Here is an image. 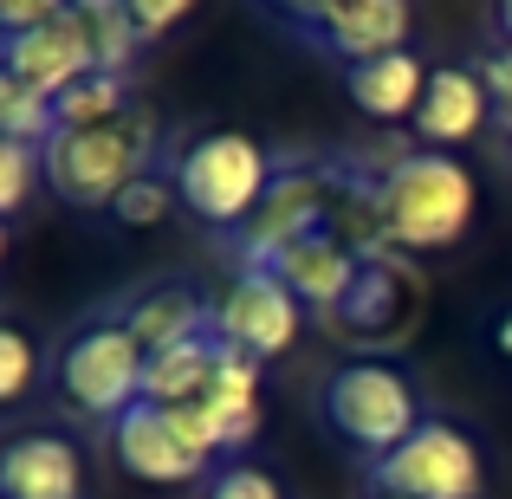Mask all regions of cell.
I'll list each match as a JSON object with an SVG mask.
<instances>
[{
	"mask_svg": "<svg viewBox=\"0 0 512 499\" xmlns=\"http://www.w3.org/2000/svg\"><path fill=\"white\" fill-rule=\"evenodd\" d=\"M124 325H130V337L143 344V357H163V350H175V344L214 337V331H208V305H201L188 286H156V292H143V299L124 312Z\"/></svg>",
	"mask_w": 512,
	"mask_h": 499,
	"instance_id": "cell-17",
	"label": "cell"
},
{
	"mask_svg": "<svg viewBox=\"0 0 512 499\" xmlns=\"http://www.w3.org/2000/svg\"><path fill=\"white\" fill-rule=\"evenodd\" d=\"M214 357H221V337H195V344H175L163 357H150V370H143V402H156V409L201 402L208 396V376H214Z\"/></svg>",
	"mask_w": 512,
	"mask_h": 499,
	"instance_id": "cell-19",
	"label": "cell"
},
{
	"mask_svg": "<svg viewBox=\"0 0 512 499\" xmlns=\"http://www.w3.org/2000/svg\"><path fill=\"white\" fill-rule=\"evenodd\" d=\"M59 137V117H52V98L0 78V143H26V150H46Z\"/></svg>",
	"mask_w": 512,
	"mask_h": 499,
	"instance_id": "cell-22",
	"label": "cell"
},
{
	"mask_svg": "<svg viewBox=\"0 0 512 499\" xmlns=\"http://www.w3.org/2000/svg\"><path fill=\"white\" fill-rule=\"evenodd\" d=\"M0 493L7 499H78L85 467L65 435H13L0 448Z\"/></svg>",
	"mask_w": 512,
	"mask_h": 499,
	"instance_id": "cell-13",
	"label": "cell"
},
{
	"mask_svg": "<svg viewBox=\"0 0 512 499\" xmlns=\"http://www.w3.org/2000/svg\"><path fill=\"white\" fill-rule=\"evenodd\" d=\"M273 182L279 175L266 163V150L240 130H208L175 163V195L201 227H247Z\"/></svg>",
	"mask_w": 512,
	"mask_h": 499,
	"instance_id": "cell-3",
	"label": "cell"
},
{
	"mask_svg": "<svg viewBox=\"0 0 512 499\" xmlns=\"http://www.w3.org/2000/svg\"><path fill=\"white\" fill-rule=\"evenodd\" d=\"M299 312L305 305L286 292V279H279L273 266H253V273H240L234 286H227V299L214 305V337L247 350V357H279V350H292V337H299Z\"/></svg>",
	"mask_w": 512,
	"mask_h": 499,
	"instance_id": "cell-9",
	"label": "cell"
},
{
	"mask_svg": "<svg viewBox=\"0 0 512 499\" xmlns=\"http://www.w3.org/2000/svg\"><path fill=\"white\" fill-rule=\"evenodd\" d=\"M376 201H383V221H389L396 247L435 253V247H454L467 234L480 188L454 156H396L383 188H376Z\"/></svg>",
	"mask_w": 512,
	"mask_h": 499,
	"instance_id": "cell-2",
	"label": "cell"
},
{
	"mask_svg": "<svg viewBox=\"0 0 512 499\" xmlns=\"http://www.w3.org/2000/svg\"><path fill=\"white\" fill-rule=\"evenodd\" d=\"M33 175H46V169H39V150H26V143H0V214L26 208Z\"/></svg>",
	"mask_w": 512,
	"mask_h": 499,
	"instance_id": "cell-24",
	"label": "cell"
},
{
	"mask_svg": "<svg viewBox=\"0 0 512 499\" xmlns=\"http://www.w3.org/2000/svg\"><path fill=\"white\" fill-rule=\"evenodd\" d=\"M26 383H33V337H26L20 325L0 331V396H26Z\"/></svg>",
	"mask_w": 512,
	"mask_h": 499,
	"instance_id": "cell-26",
	"label": "cell"
},
{
	"mask_svg": "<svg viewBox=\"0 0 512 499\" xmlns=\"http://www.w3.org/2000/svg\"><path fill=\"white\" fill-rule=\"evenodd\" d=\"M214 409V422H221L227 448H247L253 428H260V357H247V350L221 344V357H214V376H208V396H201Z\"/></svg>",
	"mask_w": 512,
	"mask_h": 499,
	"instance_id": "cell-18",
	"label": "cell"
},
{
	"mask_svg": "<svg viewBox=\"0 0 512 499\" xmlns=\"http://www.w3.org/2000/svg\"><path fill=\"white\" fill-rule=\"evenodd\" d=\"M428 78H435V72H428L415 52H389V59L350 65V72H344V91H350V104H357L363 117L396 124V117H415V111H422Z\"/></svg>",
	"mask_w": 512,
	"mask_h": 499,
	"instance_id": "cell-15",
	"label": "cell"
},
{
	"mask_svg": "<svg viewBox=\"0 0 512 499\" xmlns=\"http://www.w3.org/2000/svg\"><path fill=\"white\" fill-rule=\"evenodd\" d=\"M493 344H500V357H512V312L500 318V331H493Z\"/></svg>",
	"mask_w": 512,
	"mask_h": 499,
	"instance_id": "cell-30",
	"label": "cell"
},
{
	"mask_svg": "<svg viewBox=\"0 0 512 499\" xmlns=\"http://www.w3.org/2000/svg\"><path fill=\"white\" fill-rule=\"evenodd\" d=\"M150 150H156V117L130 104L104 130H59L39 150V169L65 208H117V195L137 175H150Z\"/></svg>",
	"mask_w": 512,
	"mask_h": 499,
	"instance_id": "cell-1",
	"label": "cell"
},
{
	"mask_svg": "<svg viewBox=\"0 0 512 499\" xmlns=\"http://www.w3.org/2000/svg\"><path fill=\"white\" fill-rule=\"evenodd\" d=\"M487 85H480V72H461V65H441L435 78H428V98L422 111H415V130H422L428 143H467L480 137V124H487Z\"/></svg>",
	"mask_w": 512,
	"mask_h": 499,
	"instance_id": "cell-16",
	"label": "cell"
},
{
	"mask_svg": "<svg viewBox=\"0 0 512 499\" xmlns=\"http://www.w3.org/2000/svg\"><path fill=\"white\" fill-rule=\"evenodd\" d=\"M500 33H506V46H512V0L500 7Z\"/></svg>",
	"mask_w": 512,
	"mask_h": 499,
	"instance_id": "cell-31",
	"label": "cell"
},
{
	"mask_svg": "<svg viewBox=\"0 0 512 499\" xmlns=\"http://www.w3.org/2000/svg\"><path fill=\"white\" fill-rule=\"evenodd\" d=\"M111 441H117V461L137 480H150V487H188V480L208 467L182 448V435L169 428V415L156 409V402H137V409L111 428Z\"/></svg>",
	"mask_w": 512,
	"mask_h": 499,
	"instance_id": "cell-14",
	"label": "cell"
},
{
	"mask_svg": "<svg viewBox=\"0 0 512 499\" xmlns=\"http://www.w3.org/2000/svg\"><path fill=\"white\" fill-rule=\"evenodd\" d=\"M208 499H286V493H279V480L266 474V467L234 461V467H221V474H214Z\"/></svg>",
	"mask_w": 512,
	"mask_h": 499,
	"instance_id": "cell-25",
	"label": "cell"
},
{
	"mask_svg": "<svg viewBox=\"0 0 512 499\" xmlns=\"http://www.w3.org/2000/svg\"><path fill=\"white\" fill-rule=\"evenodd\" d=\"M72 26L85 33L98 72H117V78L130 72V59H137V46H143L130 7H117V0H78V7H72Z\"/></svg>",
	"mask_w": 512,
	"mask_h": 499,
	"instance_id": "cell-20",
	"label": "cell"
},
{
	"mask_svg": "<svg viewBox=\"0 0 512 499\" xmlns=\"http://www.w3.org/2000/svg\"><path fill=\"white\" fill-rule=\"evenodd\" d=\"M480 85H487L493 104H506V111H512V46L487 52V65H480Z\"/></svg>",
	"mask_w": 512,
	"mask_h": 499,
	"instance_id": "cell-29",
	"label": "cell"
},
{
	"mask_svg": "<svg viewBox=\"0 0 512 499\" xmlns=\"http://www.w3.org/2000/svg\"><path fill=\"white\" fill-rule=\"evenodd\" d=\"M383 499H480V448L448 422H422L389 461H376Z\"/></svg>",
	"mask_w": 512,
	"mask_h": 499,
	"instance_id": "cell-6",
	"label": "cell"
},
{
	"mask_svg": "<svg viewBox=\"0 0 512 499\" xmlns=\"http://www.w3.org/2000/svg\"><path fill=\"white\" fill-rule=\"evenodd\" d=\"M65 20L59 0H0V39H20V33H39V26Z\"/></svg>",
	"mask_w": 512,
	"mask_h": 499,
	"instance_id": "cell-27",
	"label": "cell"
},
{
	"mask_svg": "<svg viewBox=\"0 0 512 499\" xmlns=\"http://www.w3.org/2000/svg\"><path fill=\"white\" fill-rule=\"evenodd\" d=\"M130 20H137L143 39H156V33H169L175 20H188V0H130Z\"/></svg>",
	"mask_w": 512,
	"mask_h": 499,
	"instance_id": "cell-28",
	"label": "cell"
},
{
	"mask_svg": "<svg viewBox=\"0 0 512 499\" xmlns=\"http://www.w3.org/2000/svg\"><path fill=\"white\" fill-rule=\"evenodd\" d=\"M169 195H175V182H163V175H137V182L124 188V195H117V221L124 227H156L169 214Z\"/></svg>",
	"mask_w": 512,
	"mask_h": 499,
	"instance_id": "cell-23",
	"label": "cell"
},
{
	"mask_svg": "<svg viewBox=\"0 0 512 499\" xmlns=\"http://www.w3.org/2000/svg\"><path fill=\"white\" fill-rule=\"evenodd\" d=\"M273 273L286 279V292H292L299 305H312V312L338 318V312H344V299L357 292V279H363V253L325 227V234H312V240H299V247L279 253Z\"/></svg>",
	"mask_w": 512,
	"mask_h": 499,
	"instance_id": "cell-12",
	"label": "cell"
},
{
	"mask_svg": "<svg viewBox=\"0 0 512 499\" xmlns=\"http://www.w3.org/2000/svg\"><path fill=\"white\" fill-rule=\"evenodd\" d=\"M299 26L331 59H344V72L389 59V52H409V33H415L402 0H312V7H299Z\"/></svg>",
	"mask_w": 512,
	"mask_h": 499,
	"instance_id": "cell-8",
	"label": "cell"
},
{
	"mask_svg": "<svg viewBox=\"0 0 512 499\" xmlns=\"http://www.w3.org/2000/svg\"><path fill=\"white\" fill-rule=\"evenodd\" d=\"M91 72H98V59H91L85 33L72 26V7H65V20L39 26V33L0 39V78L39 91V98H52V104H59L78 78H91Z\"/></svg>",
	"mask_w": 512,
	"mask_h": 499,
	"instance_id": "cell-11",
	"label": "cell"
},
{
	"mask_svg": "<svg viewBox=\"0 0 512 499\" xmlns=\"http://www.w3.org/2000/svg\"><path fill=\"white\" fill-rule=\"evenodd\" d=\"M124 111H130V78H117V72L78 78V85L65 91L59 104H52L59 130H104V124H117Z\"/></svg>",
	"mask_w": 512,
	"mask_h": 499,
	"instance_id": "cell-21",
	"label": "cell"
},
{
	"mask_svg": "<svg viewBox=\"0 0 512 499\" xmlns=\"http://www.w3.org/2000/svg\"><path fill=\"white\" fill-rule=\"evenodd\" d=\"M338 201H344V195L331 188V169H286L273 188H266L260 214L240 227V273H253V266H273L286 247L325 234V227L338 221Z\"/></svg>",
	"mask_w": 512,
	"mask_h": 499,
	"instance_id": "cell-7",
	"label": "cell"
},
{
	"mask_svg": "<svg viewBox=\"0 0 512 499\" xmlns=\"http://www.w3.org/2000/svg\"><path fill=\"white\" fill-rule=\"evenodd\" d=\"M325 415H331V428H338L350 448L376 454V461H389V454L422 428V415H415V389L402 383L389 363H370V357L344 363V370L325 383Z\"/></svg>",
	"mask_w": 512,
	"mask_h": 499,
	"instance_id": "cell-4",
	"label": "cell"
},
{
	"mask_svg": "<svg viewBox=\"0 0 512 499\" xmlns=\"http://www.w3.org/2000/svg\"><path fill=\"white\" fill-rule=\"evenodd\" d=\"M143 370H150V357L130 337V325H85L59 357V383L72 409L104 415L111 428L143 402Z\"/></svg>",
	"mask_w": 512,
	"mask_h": 499,
	"instance_id": "cell-5",
	"label": "cell"
},
{
	"mask_svg": "<svg viewBox=\"0 0 512 499\" xmlns=\"http://www.w3.org/2000/svg\"><path fill=\"white\" fill-rule=\"evenodd\" d=\"M415 305H422V273H409V266L389 253V260H370L357 279V292L344 299V312L331 318L350 344L376 350V344H402L415 325Z\"/></svg>",
	"mask_w": 512,
	"mask_h": 499,
	"instance_id": "cell-10",
	"label": "cell"
}]
</instances>
